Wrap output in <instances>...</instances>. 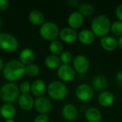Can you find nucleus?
I'll return each mask as SVG.
<instances>
[{"label": "nucleus", "mask_w": 122, "mask_h": 122, "mask_svg": "<svg viewBox=\"0 0 122 122\" xmlns=\"http://www.w3.org/2000/svg\"><path fill=\"white\" fill-rule=\"evenodd\" d=\"M25 66L18 60H10L4 65L2 74L4 78L9 82L13 83L21 79L24 74Z\"/></svg>", "instance_id": "obj_1"}, {"label": "nucleus", "mask_w": 122, "mask_h": 122, "mask_svg": "<svg viewBox=\"0 0 122 122\" xmlns=\"http://www.w3.org/2000/svg\"><path fill=\"white\" fill-rule=\"evenodd\" d=\"M111 21L109 18L104 14L98 15L92 21V31L95 36L103 38L106 36L111 30Z\"/></svg>", "instance_id": "obj_2"}, {"label": "nucleus", "mask_w": 122, "mask_h": 122, "mask_svg": "<svg viewBox=\"0 0 122 122\" xmlns=\"http://www.w3.org/2000/svg\"><path fill=\"white\" fill-rule=\"evenodd\" d=\"M19 89L14 83L8 82L4 84L0 89V98L6 104H13L19 98Z\"/></svg>", "instance_id": "obj_3"}, {"label": "nucleus", "mask_w": 122, "mask_h": 122, "mask_svg": "<svg viewBox=\"0 0 122 122\" xmlns=\"http://www.w3.org/2000/svg\"><path fill=\"white\" fill-rule=\"evenodd\" d=\"M47 92L49 96L54 100L64 99L68 93V89L66 85L59 81H54L51 82L47 86Z\"/></svg>", "instance_id": "obj_4"}, {"label": "nucleus", "mask_w": 122, "mask_h": 122, "mask_svg": "<svg viewBox=\"0 0 122 122\" xmlns=\"http://www.w3.org/2000/svg\"><path fill=\"white\" fill-rule=\"evenodd\" d=\"M59 26L52 21L44 22L40 28V34L41 37L48 41H54L59 35Z\"/></svg>", "instance_id": "obj_5"}, {"label": "nucleus", "mask_w": 122, "mask_h": 122, "mask_svg": "<svg viewBox=\"0 0 122 122\" xmlns=\"http://www.w3.org/2000/svg\"><path fill=\"white\" fill-rule=\"evenodd\" d=\"M19 47L18 40L9 33H0V48L6 51L12 52Z\"/></svg>", "instance_id": "obj_6"}, {"label": "nucleus", "mask_w": 122, "mask_h": 122, "mask_svg": "<svg viewBox=\"0 0 122 122\" xmlns=\"http://www.w3.org/2000/svg\"><path fill=\"white\" fill-rule=\"evenodd\" d=\"M75 94L79 100L81 102H89L94 97V89L91 86L86 84H81L76 87Z\"/></svg>", "instance_id": "obj_7"}, {"label": "nucleus", "mask_w": 122, "mask_h": 122, "mask_svg": "<svg viewBox=\"0 0 122 122\" xmlns=\"http://www.w3.org/2000/svg\"><path fill=\"white\" fill-rule=\"evenodd\" d=\"M74 69L79 74H85L90 67V61L88 57L83 54L76 56L73 61Z\"/></svg>", "instance_id": "obj_8"}, {"label": "nucleus", "mask_w": 122, "mask_h": 122, "mask_svg": "<svg viewBox=\"0 0 122 122\" xmlns=\"http://www.w3.org/2000/svg\"><path fill=\"white\" fill-rule=\"evenodd\" d=\"M57 75L61 81L69 82L73 81L75 78L76 71L70 65L61 64L57 70Z\"/></svg>", "instance_id": "obj_9"}, {"label": "nucleus", "mask_w": 122, "mask_h": 122, "mask_svg": "<svg viewBox=\"0 0 122 122\" xmlns=\"http://www.w3.org/2000/svg\"><path fill=\"white\" fill-rule=\"evenodd\" d=\"M34 107L39 113L41 114H45L51 111L52 104L48 98L42 96L36 99L34 101Z\"/></svg>", "instance_id": "obj_10"}, {"label": "nucleus", "mask_w": 122, "mask_h": 122, "mask_svg": "<svg viewBox=\"0 0 122 122\" xmlns=\"http://www.w3.org/2000/svg\"><path fill=\"white\" fill-rule=\"evenodd\" d=\"M59 36L63 41L67 44H71L76 41L78 34L74 29L70 27H64L59 31Z\"/></svg>", "instance_id": "obj_11"}, {"label": "nucleus", "mask_w": 122, "mask_h": 122, "mask_svg": "<svg viewBox=\"0 0 122 122\" xmlns=\"http://www.w3.org/2000/svg\"><path fill=\"white\" fill-rule=\"evenodd\" d=\"M46 84L41 79H37L32 82L31 84V94L36 97H40L45 93L46 90Z\"/></svg>", "instance_id": "obj_12"}, {"label": "nucleus", "mask_w": 122, "mask_h": 122, "mask_svg": "<svg viewBox=\"0 0 122 122\" xmlns=\"http://www.w3.org/2000/svg\"><path fill=\"white\" fill-rule=\"evenodd\" d=\"M62 116L68 122H73L78 117V110L73 104H66L62 109Z\"/></svg>", "instance_id": "obj_13"}, {"label": "nucleus", "mask_w": 122, "mask_h": 122, "mask_svg": "<svg viewBox=\"0 0 122 122\" xmlns=\"http://www.w3.org/2000/svg\"><path fill=\"white\" fill-rule=\"evenodd\" d=\"M18 103L19 107L25 111L32 109L34 106V100L29 94H22L20 95L18 99Z\"/></svg>", "instance_id": "obj_14"}, {"label": "nucleus", "mask_w": 122, "mask_h": 122, "mask_svg": "<svg viewBox=\"0 0 122 122\" xmlns=\"http://www.w3.org/2000/svg\"><path fill=\"white\" fill-rule=\"evenodd\" d=\"M83 21L84 17L78 11L72 12L68 18V24L69 27L74 29L80 28L83 24Z\"/></svg>", "instance_id": "obj_15"}, {"label": "nucleus", "mask_w": 122, "mask_h": 122, "mask_svg": "<svg viewBox=\"0 0 122 122\" xmlns=\"http://www.w3.org/2000/svg\"><path fill=\"white\" fill-rule=\"evenodd\" d=\"M19 59H20V61L24 66H26L34 62L35 59V54L32 49L26 48L23 49L20 52Z\"/></svg>", "instance_id": "obj_16"}, {"label": "nucleus", "mask_w": 122, "mask_h": 122, "mask_svg": "<svg viewBox=\"0 0 122 122\" xmlns=\"http://www.w3.org/2000/svg\"><path fill=\"white\" fill-rule=\"evenodd\" d=\"M78 39L83 44H92L95 41V35L89 29H83L78 34Z\"/></svg>", "instance_id": "obj_17"}, {"label": "nucleus", "mask_w": 122, "mask_h": 122, "mask_svg": "<svg viewBox=\"0 0 122 122\" xmlns=\"http://www.w3.org/2000/svg\"><path fill=\"white\" fill-rule=\"evenodd\" d=\"M100 43L103 49L108 51H114L118 46L117 40L111 36H106L102 38Z\"/></svg>", "instance_id": "obj_18"}, {"label": "nucleus", "mask_w": 122, "mask_h": 122, "mask_svg": "<svg viewBox=\"0 0 122 122\" xmlns=\"http://www.w3.org/2000/svg\"><path fill=\"white\" fill-rule=\"evenodd\" d=\"M114 100L115 99L114 94L112 92L107 91L102 92L98 97V102L99 104L105 107L112 106L114 104Z\"/></svg>", "instance_id": "obj_19"}, {"label": "nucleus", "mask_w": 122, "mask_h": 122, "mask_svg": "<svg viewBox=\"0 0 122 122\" xmlns=\"http://www.w3.org/2000/svg\"><path fill=\"white\" fill-rule=\"evenodd\" d=\"M30 22L36 26H41L44 23V15L40 10H32L29 15Z\"/></svg>", "instance_id": "obj_20"}, {"label": "nucleus", "mask_w": 122, "mask_h": 122, "mask_svg": "<svg viewBox=\"0 0 122 122\" xmlns=\"http://www.w3.org/2000/svg\"><path fill=\"white\" fill-rule=\"evenodd\" d=\"M85 118L89 122H100L102 119V114L98 109L92 107L86 110Z\"/></svg>", "instance_id": "obj_21"}, {"label": "nucleus", "mask_w": 122, "mask_h": 122, "mask_svg": "<svg viewBox=\"0 0 122 122\" xmlns=\"http://www.w3.org/2000/svg\"><path fill=\"white\" fill-rule=\"evenodd\" d=\"M0 113L3 118L11 120L16 115V109L11 104H5L0 109Z\"/></svg>", "instance_id": "obj_22"}, {"label": "nucleus", "mask_w": 122, "mask_h": 122, "mask_svg": "<svg viewBox=\"0 0 122 122\" xmlns=\"http://www.w3.org/2000/svg\"><path fill=\"white\" fill-rule=\"evenodd\" d=\"M44 64L48 69L52 70L59 69V67L61 65L59 57L53 54L49 55L46 57L44 60Z\"/></svg>", "instance_id": "obj_23"}, {"label": "nucleus", "mask_w": 122, "mask_h": 122, "mask_svg": "<svg viewBox=\"0 0 122 122\" xmlns=\"http://www.w3.org/2000/svg\"><path fill=\"white\" fill-rule=\"evenodd\" d=\"M107 79L102 75L97 76L92 81V86L97 91H104L107 87Z\"/></svg>", "instance_id": "obj_24"}, {"label": "nucleus", "mask_w": 122, "mask_h": 122, "mask_svg": "<svg viewBox=\"0 0 122 122\" xmlns=\"http://www.w3.org/2000/svg\"><path fill=\"white\" fill-rule=\"evenodd\" d=\"M49 50L53 54V55H59L63 52L64 50L63 44L59 40H54L51 41L49 44Z\"/></svg>", "instance_id": "obj_25"}, {"label": "nucleus", "mask_w": 122, "mask_h": 122, "mask_svg": "<svg viewBox=\"0 0 122 122\" xmlns=\"http://www.w3.org/2000/svg\"><path fill=\"white\" fill-rule=\"evenodd\" d=\"M78 11L82 15L83 17H89L94 13V8L91 4L85 3L79 6Z\"/></svg>", "instance_id": "obj_26"}, {"label": "nucleus", "mask_w": 122, "mask_h": 122, "mask_svg": "<svg viewBox=\"0 0 122 122\" xmlns=\"http://www.w3.org/2000/svg\"><path fill=\"white\" fill-rule=\"evenodd\" d=\"M39 73V67L34 64H31L25 66L24 74L29 76H37Z\"/></svg>", "instance_id": "obj_27"}, {"label": "nucleus", "mask_w": 122, "mask_h": 122, "mask_svg": "<svg viewBox=\"0 0 122 122\" xmlns=\"http://www.w3.org/2000/svg\"><path fill=\"white\" fill-rule=\"evenodd\" d=\"M111 30L117 36H122V21H116L112 23L111 26Z\"/></svg>", "instance_id": "obj_28"}, {"label": "nucleus", "mask_w": 122, "mask_h": 122, "mask_svg": "<svg viewBox=\"0 0 122 122\" xmlns=\"http://www.w3.org/2000/svg\"><path fill=\"white\" fill-rule=\"evenodd\" d=\"M59 59L62 64L69 65L72 61V54L69 51H63L60 54Z\"/></svg>", "instance_id": "obj_29"}, {"label": "nucleus", "mask_w": 122, "mask_h": 122, "mask_svg": "<svg viewBox=\"0 0 122 122\" xmlns=\"http://www.w3.org/2000/svg\"><path fill=\"white\" fill-rule=\"evenodd\" d=\"M19 89L22 94H29V92L31 91V84L29 81H23L21 83Z\"/></svg>", "instance_id": "obj_30"}, {"label": "nucleus", "mask_w": 122, "mask_h": 122, "mask_svg": "<svg viewBox=\"0 0 122 122\" xmlns=\"http://www.w3.org/2000/svg\"><path fill=\"white\" fill-rule=\"evenodd\" d=\"M34 122H49V117L46 114H39L34 119Z\"/></svg>", "instance_id": "obj_31"}, {"label": "nucleus", "mask_w": 122, "mask_h": 122, "mask_svg": "<svg viewBox=\"0 0 122 122\" xmlns=\"http://www.w3.org/2000/svg\"><path fill=\"white\" fill-rule=\"evenodd\" d=\"M9 6V2L7 0H0V11L6 10Z\"/></svg>", "instance_id": "obj_32"}, {"label": "nucleus", "mask_w": 122, "mask_h": 122, "mask_svg": "<svg viewBox=\"0 0 122 122\" xmlns=\"http://www.w3.org/2000/svg\"><path fill=\"white\" fill-rule=\"evenodd\" d=\"M115 14L117 17L118 18L119 21H122V4H119L117 8H116V11H115Z\"/></svg>", "instance_id": "obj_33"}, {"label": "nucleus", "mask_w": 122, "mask_h": 122, "mask_svg": "<svg viewBox=\"0 0 122 122\" xmlns=\"http://www.w3.org/2000/svg\"><path fill=\"white\" fill-rule=\"evenodd\" d=\"M117 44H118V46L122 49V36H120L119 38V39L117 40Z\"/></svg>", "instance_id": "obj_34"}, {"label": "nucleus", "mask_w": 122, "mask_h": 122, "mask_svg": "<svg viewBox=\"0 0 122 122\" xmlns=\"http://www.w3.org/2000/svg\"><path fill=\"white\" fill-rule=\"evenodd\" d=\"M117 78L119 81H122V71H119L117 74Z\"/></svg>", "instance_id": "obj_35"}, {"label": "nucleus", "mask_w": 122, "mask_h": 122, "mask_svg": "<svg viewBox=\"0 0 122 122\" xmlns=\"http://www.w3.org/2000/svg\"><path fill=\"white\" fill-rule=\"evenodd\" d=\"M3 67H4V62L3 60L0 58V71L3 69Z\"/></svg>", "instance_id": "obj_36"}, {"label": "nucleus", "mask_w": 122, "mask_h": 122, "mask_svg": "<svg viewBox=\"0 0 122 122\" xmlns=\"http://www.w3.org/2000/svg\"><path fill=\"white\" fill-rule=\"evenodd\" d=\"M14 122V121L11 119V120H7L6 122Z\"/></svg>", "instance_id": "obj_37"}, {"label": "nucleus", "mask_w": 122, "mask_h": 122, "mask_svg": "<svg viewBox=\"0 0 122 122\" xmlns=\"http://www.w3.org/2000/svg\"><path fill=\"white\" fill-rule=\"evenodd\" d=\"M1 17H0V29H1Z\"/></svg>", "instance_id": "obj_38"}, {"label": "nucleus", "mask_w": 122, "mask_h": 122, "mask_svg": "<svg viewBox=\"0 0 122 122\" xmlns=\"http://www.w3.org/2000/svg\"></svg>", "instance_id": "obj_39"}]
</instances>
